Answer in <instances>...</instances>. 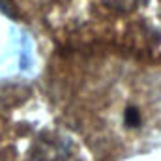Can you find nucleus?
I'll return each mask as SVG.
<instances>
[{"mask_svg":"<svg viewBox=\"0 0 161 161\" xmlns=\"http://www.w3.org/2000/svg\"><path fill=\"white\" fill-rule=\"evenodd\" d=\"M69 88L75 131L103 154H125L161 131L158 64L101 51H79Z\"/></svg>","mask_w":161,"mask_h":161,"instance_id":"nucleus-1","label":"nucleus"},{"mask_svg":"<svg viewBox=\"0 0 161 161\" xmlns=\"http://www.w3.org/2000/svg\"><path fill=\"white\" fill-rule=\"evenodd\" d=\"M64 25L80 51L161 62V0H66Z\"/></svg>","mask_w":161,"mask_h":161,"instance_id":"nucleus-2","label":"nucleus"}]
</instances>
